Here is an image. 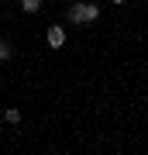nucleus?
Wrapping results in <instances>:
<instances>
[{"label":"nucleus","mask_w":148,"mask_h":155,"mask_svg":"<svg viewBox=\"0 0 148 155\" xmlns=\"http://www.w3.org/2000/svg\"><path fill=\"white\" fill-rule=\"evenodd\" d=\"M21 11L24 14H38L41 11V0H21Z\"/></svg>","instance_id":"nucleus-3"},{"label":"nucleus","mask_w":148,"mask_h":155,"mask_svg":"<svg viewBox=\"0 0 148 155\" xmlns=\"http://www.w3.org/2000/svg\"><path fill=\"white\" fill-rule=\"evenodd\" d=\"M45 41H48L52 48H62V45H66V28H62V24H52V28L45 31Z\"/></svg>","instance_id":"nucleus-2"},{"label":"nucleus","mask_w":148,"mask_h":155,"mask_svg":"<svg viewBox=\"0 0 148 155\" xmlns=\"http://www.w3.org/2000/svg\"><path fill=\"white\" fill-rule=\"evenodd\" d=\"M110 4H127V0H110Z\"/></svg>","instance_id":"nucleus-5"},{"label":"nucleus","mask_w":148,"mask_h":155,"mask_svg":"<svg viewBox=\"0 0 148 155\" xmlns=\"http://www.w3.org/2000/svg\"><path fill=\"white\" fill-rule=\"evenodd\" d=\"M66 21H72V24H79V28H86V24H93V21H100V7H97V4H90V0H76V4L69 7Z\"/></svg>","instance_id":"nucleus-1"},{"label":"nucleus","mask_w":148,"mask_h":155,"mask_svg":"<svg viewBox=\"0 0 148 155\" xmlns=\"http://www.w3.org/2000/svg\"><path fill=\"white\" fill-rule=\"evenodd\" d=\"M4 121L7 124H21V110H17V107H7V110H4Z\"/></svg>","instance_id":"nucleus-4"},{"label":"nucleus","mask_w":148,"mask_h":155,"mask_svg":"<svg viewBox=\"0 0 148 155\" xmlns=\"http://www.w3.org/2000/svg\"><path fill=\"white\" fill-rule=\"evenodd\" d=\"M0 141H4V134H0Z\"/></svg>","instance_id":"nucleus-6"}]
</instances>
